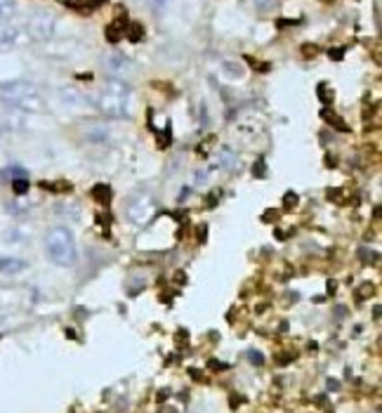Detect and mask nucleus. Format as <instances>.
Returning a JSON list of instances; mask_svg holds the SVG:
<instances>
[{"instance_id":"f257e3e1","label":"nucleus","mask_w":382,"mask_h":413,"mask_svg":"<svg viewBox=\"0 0 382 413\" xmlns=\"http://www.w3.org/2000/svg\"><path fill=\"white\" fill-rule=\"evenodd\" d=\"M130 88L121 81V78H111L106 81L102 90H99V97H97V106L99 111L111 118H125L130 114Z\"/></svg>"},{"instance_id":"f03ea898","label":"nucleus","mask_w":382,"mask_h":413,"mask_svg":"<svg viewBox=\"0 0 382 413\" xmlns=\"http://www.w3.org/2000/svg\"><path fill=\"white\" fill-rule=\"evenodd\" d=\"M45 251H48V258L59 267H74L76 265V239L66 227H52L45 234Z\"/></svg>"},{"instance_id":"7ed1b4c3","label":"nucleus","mask_w":382,"mask_h":413,"mask_svg":"<svg viewBox=\"0 0 382 413\" xmlns=\"http://www.w3.org/2000/svg\"><path fill=\"white\" fill-rule=\"evenodd\" d=\"M0 97L8 106L19 111H41L43 109V97L38 93L36 86L24 81H17V83H8V86L0 88Z\"/></svg>"},{"instance_id":"20e7f679","label":"nucleus","mask_w":382,"mask_h":413,"mask_svg":"<svg viewBox=\"0 0 382 413\" xmlns=\"http://www.w3.org/2000/svg\"><path fill=\"white\" fill-rule=\"evenodd\" d=\"M125 211H128V218H130L134 224H144L156 215V201L147 191H137V194L130 196Z\"/></svg>"},{"instance_id":"39448f33","label":"nucleus","mask_w":382,"mask_h":413,"mask_svg":"<svg viewBox=\"0 0 382 413\" xmlns=\"http://www.w3.org/2000/svg\"><path fill=\"white\" fill-rule=\"evenodd\" d=\"M54 31V17L48 12H36L29 19V33L36 41H48Z\"/></svg>"},{"instance_id":"423d86ee","label":"nucleus","mask_w":382,"mask_h":413,"mask_svg":"<svg viewBox=\"0 0 382 413\" xmlns=\"http://www.w3.org/2000/svg\"><path fill=\"white\" fill-rule=\"evenodd\" d=\"M104 64H106V71H109L114 78H123V76H130L132 73V61L121 52L106 55Z\"/></svg>"},{"instance_id":"0eeeda50","label":"nucleus","mask_w":382,"mask_h":413,"mask_svg":"<svg viewBox=\"0 0 382 413\" xmlns=\"http://www.w3.org/2000/svg\"><path fill=\"white\" fill-rule=\"evenodd\" d=\"M26 269V262L19 258H0V274H19Z\"/></svg>"},{"instance_id":"6e6552de","label":"nucleus","mask_w":382,"mask_h":413,"mask_svg":"<svg viewBox=\"0 0 382 413\" xmlns=\"http://www.w3.org/2000/svg\"><path fill=\"white\" fill-rule=\"evenodd\" d=\"M17 17L14 0H0V24H12Z\"/></svg>"},{"instance_id":"1a4fd4ad","label":"nucleus","mask_w":382,"mask_h":413,"mask_svg":"<svg viewBox=\"0 0 382 413\" xmlns=\"http://www.w3.org/2000/svg\"><path fill=\"white\" fill-rule=\"evenodd\" d=\"M19 38V29L17 24H0V45H12Z\"/></svg>"},{"instance_id":"9d476101","label":"nucleus","mask_w":382,"mask_h":413,"mask_svg":"<svg viewBox=\"0 0 382 413\" xmlns=\"http://www.w3.org/2000/svg\"><path fill=\"white\" fill-rule=\"evenodd\" d=\"M128 24H123V21H114V24H109V29H106V38H109L111 43H118L123 36H128Z\"/></svg>"},{"instance_id":"9b49d317","label":"nucleus","mask_w":382,"mask_h":413,"mask_svg":"<svg viewBox=\"0 0 382 413\" xmlns=\"http://www.w3.org/2000/svg\"><path fill=\"white\" fill-rule=\"evenodd\" d=\"M59 3H64V5H71V8H81V10H88V8H97V5H102L104 0H59Z\"/></svg>"},{"instance_id":"f8f14e48","label":"nucleus","mask_w":382,"mask_h":413,"mask_svg":"<svg viewBox=\"0 0 382 413\" xmlns=\"http://www.w3.org/2000/svg\"><path fill=\"white\" fill-rule=\"evenodd\" d=\"M222 66L232 78H243V66L236 64V61H222Z\"/></svg>"},{"instance_id":"ddd939ff","label":"nucleus","mask_w":382,"mask_h":413,"mask_svg":"<svg viewBox=\"0 0 382 413\" xmlns=\"http://www.w3.org/2000/svg\"><path fill=\"white\" fill-rule=\"evenodd\" d=\"M12 189L17 191V194H24V191L29 189V182H26V180H14V182H12Z\"/></svg>"},{"instance_id":"4468645a","label":"nucleus","mask_w":382,"mask_h":413,"mask_svg":"<svg viewBox=\"0 0 382 413\" xmlns=\"http://www.w3.org/2000/svg\"><path fill=\"white\" fill-rule=\"evenodd\" d=\"M255 5H257L260 10H269V8L274 5V0H255Z\"/></svg>"},{"instance_id":"2eb2a0df","label":"nucleus","mask_w":382,"mask_h":413,"mask_svg":"<svg viewBox=\"0 0 382 413\" xmlns=\"http://www.w3.org/2000/svg\"><path fill=\"white\" fill-rule=\"evenodd\" d=\"M165 3H168V0H154L156 8H163V5H165Z\"/></svg>"}]
</instances>
